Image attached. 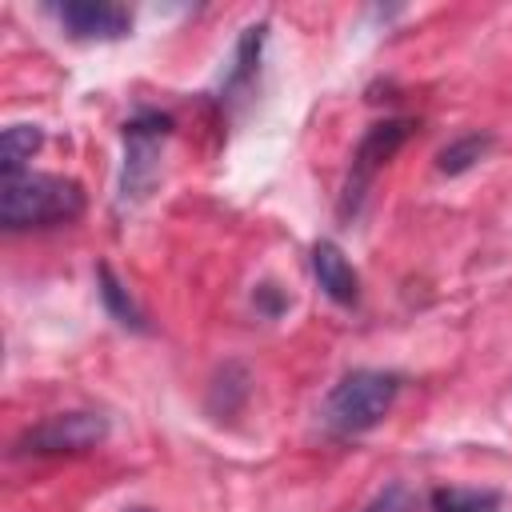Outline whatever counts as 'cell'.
<instances>
[{
    "mask_svg": "<svg viewBox=\"0 0 512 512\" xmlns=\"http://www.w3.org/2000/svg\"><path fill=\"white\" fill-rule=\"evenodd\" d=\"M40 144H44V132L36 124H8L0 136V176L28 172V160Z\"/></svg>",
    "mask_w": 512,
    "mask_h": 512,
    "instance_id": "cell-9",
    "label": "cell"
},
{
    "mask_svg": "<svg viewBox=\"0 0 512 512\" xmlns=\"http://www.w3.org/2000/svg\"><path fill=\"white\" fill-rule=\"evenodd\" d=\"M112 424L100 412L76 408V412H56L48 420H40L36 428H28L16 440L20 456H84L92 448H100L108 440Z\"/></svg>",
    "mask_w": 512,
    "mask_h": 512,
    "instance_id": "cell-5",
    "label": "cell"
},
{
    "mask_svg": "<svg viewBox=\"0 0 512 512\" xmlns=\"http://www.w3.org/2000/svg\"><path fill=\"white\" fill-rule=\"evenodd\" d=\"M128 512H148V508H128Z\"/></svg>",
    "mask_w": 512,
    "mask_h": 512,
    "instance_id": "cell-15",
    "label": "cell"
},
{
    "mask_svg": "<svg viewBox=\"0 0 512 512\" xmlns=\"http://www.w3.org/2000/svg\"><path fill=\"white\" fill-rule=\"evenodd\" d=\"M432 512H504V500L492 488H436Z\"/></svg>",
    "mask_w": 512,
    "mask_h": 512,
    "instance_id": "cell-12",
    "label": "cell"
},
{
    "mask_svg": "<svg viewBox=\"0 0 512 512\" xmlns=\"http://www.w3.org/2000/svg\"><path fill=\"white\" fill-rule=\"evenodd\" d=\"M124 164H120V204H140L160 180V148L172 136V116L140 108L124 120Z\"/></svg>",
    "mask_w": 512,
    "mask_h": 512,
    "instance_id": "cell-3",
    "label": "cell"
},
{
    "mask_svg": "<svg viewBox=\"0 0 512 512\" xmlns=\"http://www.w3.org/2000/svg\"><path fill=\"white\" fill-rule=\"evenodd\" d=\"M84 212V188L56 172H20L0 176V224L4 232L56 228L72 224Z\"/></svg>",
    "mask_w": 512,
    "mask_h": 512,
    "instance_id": "cell-1",
    "label": "cell"
},
{
    "mask_svg": "<svg viewBox=\"0 0 512 512\" xmlns=\"http://www.w3.org/2000/svg\"><path fill=\"white\" fill-rule=\"evenodd\" d=\"M256 296H260V300H264V308H268V312H272V316H276V312H280V308H284V300H280V296H276V292H272V284H260V288H256Z\"/></svg>",
    "mask_w": 512,
    "mask_h": 512,
    "instance_id": "cell-14",
    "label": "cell"
},
{
    "mask_svg": "<svg viewBox=\"0 0 512 512\" xmlns=\"http://www.w3.org/2000/svg\"><path fill=\"white\" fill-rule=\"evenodd\" d=\"M408 136H412V120H404V116L376 120V124L360 136V144H356V152H352V168H348L344 192H340V216H344V220L360 212V204H364L368 188L376 184L380 168L404 148Z\"/></svg>",
    "mask_w": 512,
    "mask_h": 512,
    "instance_id": "cell-4",
    "label": "cell"
},
{
    "mask_svg": "<svg viewBox=\"0 0 512 512\" xmlns=\"http://www.w3.org/2000/svg\"><path fill=\"white\" fill-rule=\"evenodd\" d=\"M96 280H100V300H104V308L112 312V320H116V324H124V328L144 332V328H148V324H144V312L136 308V300L128 296V288L112 276V268H108V264H100Z\"/></svg>",
    "mask_w": 512,
    "mask_h": 512,
    "instance_id": "cell-11",
    "label": "cell"
},
{
    "mask_svg": "<svg viewBox=\"0 0 512 512\" xmlns=\"http://www.w3.org/2000/svg\"><path fill=\"white\" fill-rule=\"evenodd\" d=\"M52 16L72 40H124L132 32V12L112 0H64Z\"/></svg>",
    "mask_w": 512,
    "mask_h": 512,
    "instance_id": "cell-6",
    "label": "cell"
},
{
    "mask_svg": "<svg viewBox=\"0 0 512 512\" xmlns=\"http://www.w3.org/2000/svg\"><path fill=\"white\" fill-rule=\"evenodd\" d=\"M364 512H412V492L404 484H388Z\"/></svg>",
    "mask_w": 512,
    "mask_h": 512,
    "instance_id": "cell-13",
    "label": "cell"
},
{
    "mask_svg": "<svg viewBox=\"0 0 512 512\" xmlns=\"http://www.w3.org/2000/svg\"><path fill=\"white\" fill-rule=\"evenodd\" d=\"M488 148H492V136H488V132H464V136H456L452 144L440 148L436 168L448 172V176H460V172H468L472 164H480Z\"/></svg>",
    "mask_w": 512,
    "mask_h": 512,
    "instance_id": "cell-10",
    "label": "cell"
},
{
    "mask_svg": "<svg viewBox=\"0 0 512 512\" xmlns=\"http://www.w3.org/2000/svg\"><path fill=\"white\" fill-rule=\"evenodd\" d=\"M264 40H268V24H248L244 36L236 40V56H232V68L224 76V88H220V100H232L240 88H248L260 72V52H264Z\"/></svg>",
    "mask_w": 512,
    "mask_h": 512,
    "instance_id": "cell-8",
    "label": "cell"
},
{
    "mask_svg": "<svg viewBox=\"0 0 512 512\" xmlns=\"http://www.w3.org/2000/svg\"><path fill=\"white\" fill-rule=\"evenodd\" d=\"M312 276H316L320 292L332 304L352 308L360 300V272L352 268V260L344 256V248L336 240H316L312 244Z\"/></svg>",
    "mask_w": 512,
    "mask_h": 512,
    "instance_id": "cell-7",
    "label": "cell"
},
{
    "mask_svg": "<svg viewBox=\"0 0 512 512\" xmlns=\"http://www.w3.org/2000/svg\"><path fill=\"white\" fill-rule=\"evenodd\" d=\"M400 396V376L388 368H352L324 396V428L336 436H360L376 428Z\"/></svg>",
    "mask_w": 512,
    "mask_h": 512,
    "instance_id": "cell-2",
    "label": "cell"
}]
</instances>
